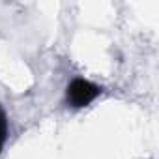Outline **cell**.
Masks as SVG:
<instances>
[{
	"instance_id": "cell-2",
	"label": "cell",
	"mask_w": 159,
	"mask_h": 159,
	"mask_svg": "<svg viewBox=\"0 0 159 159\" xmlns=\"http://www.w3.org/2000/svg\"><path fill=\"white\" fill-rule=\"evenodd\" d=\"M6 139H8V118L4 109L0 107V153H2V148L6 144Z\"/></svg>"
},
{
	"instance_id": "cell-1",
	"label": "cell",
	"mask_w": 159,
	"mask_h": 159,
	"mask_svg": "<svg viewBox=\"0 0 159 159\" xmlns=\"http://www.w3.org/2000/svg\"><path fill=\"white\" fill-rule=\"evenodd\" d=\"M101 94V88L86 79H81L77 77L67 84V90H66V99L71 107L75 109H81V107H86L90 105L98 96Z\"/></svg>"
}]
</instances>
